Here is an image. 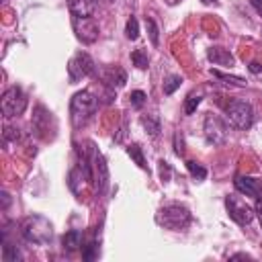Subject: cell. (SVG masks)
<instances>
[{"label":"cell","instance_id":"3","mask_svg":"<svg viewBox=\"0 0 262 262\" xmlns=\"http://www.w3.org/2000/svg\"><path fill=\"white\" fill-rule=\"evenodd\" d=\"M192 221L190 211L180 203H168L158 213V223L172 231H184Z\"/></svg>","mask_w":262,"mask_h":262},{"label":"cell","instance_id":"15","mask_svg":"<svg viewBox=\"0 0 262 262\" xmlns=\"http://www.w3.org/2000/svg\"><path fill=\"white\" fill-rule=\"evenodd\" d=\"M82 244H84V235H82L80 229L66 231L63 237H61V246H63V250H68V252H76V250H80Z\"/></svg>","mask_w":262,"mask_h":262},{"label":"cell","instance_id":"19","mask_svg":"<svg viewBox=\"0 0 262 262\" xmlns=\"http://www.w3.org/2000/svg\"><path fill=\"white\" fill-rule=\"evenodd\" d=\"M127 154L131 156V160H133L141 170H147V164H145V158H143V149H141L139 143H131V145L127 147Z\"/></svg>","mask_w":262,"mask_h":262},{"label":"cell","instance_id":"7","mask_svg":"<svg viewBox=\"0 0 262 262\" xmlns=\"http://www.w3.org/2000/svg\"><path fill=\"white\" fill-rule=\"evenodd\" d=\"M225 209H227V215H229L237 225H248V223H252V219H254V215H256V211H254L250 205H246L244 201H239L237 196H227V199H225Z\"/></svg>","mask_w":262,"mask_h":262},{"label":"cell","instance_id":"2","mask_svg":"<svg viewBox=\"0 0 262 262\" xmlns=\"http://www.w3.org/2000/svg\"><path fill=\"white\" fill-rule=\"evenodd\" d=\"M20 233L29 244H37V246H45L51 242L53 237V225L49 223V219H45L43 215H31L23 221L20 225Z\"/></svg>","mask_w":262,"mask_h":262},{"label":"cell","instance_id":"17","mask_svg":"<svg viewBox=\"0 0 262 262\" xmlns=\"http://www.w3.org/2000/svg\"><path fill=\"white\" fill-rule=\"evenodd\" d=\"M141 125H143V129H145L151 137H156V135L162 131V127H160V119L154 117V115H143V117H141Z\"/></svg>","mask_w":262,"mask_h":262},{"label":"cell","instance_id":"23","mask_svg":"<svg viewBox=\"0 0 262 262\" xmlns=\"http://www.w3.org/2000/svg\"><path fill=\"white\" fill-rule=\"evenodd\" d=\"M201 100H203V94L190 92V94L186 96V100H184V113H186V115H192V113L196 111V106L201 104Z\"/></svg>","mask_w":262,"mask_h":262},{"label":"cell","instance_id":"14","mask_svg":"<svg viewBox=\"0 0 262 262\" xmlns=\"http://www.w3.org/2000/svg\"><path fill=\"white\" fill-rule=\"evenodd\" d=\"M68 6L74 16H92L96 10L94 0H68Z\"/></svg>","mask_w":262,"mask_h":262},{"label":"cell","instance_id":"11","mask_svg":"<svg viewBox=\"0 0 262 262\" xmlns=\"http://www.w3.org/2000/svg\"><path fill=\"white\" fill-rule=\"evenodd\" d=\"M233 186L237 192L252 196V199H262V180L254 176H235Z\"/></svg>","mask_w":262,"mask_h":262},{"label":"cell","instance_id":"26","mask_svg":"<svg viewBox=\"0 0 262 262\" xmlns=\"http://www.w3.org/2000/svg\"><path fill=\"white\" fill-rule=\"evenodd\" d=\"M125 35H127V39H131V41H135V39L139 37V23H137L135 16H131V18L127 20V25H125Z\"/></svg>","mask_w":262,"mask_h":262},{"label":"cell","instance_id":"16","mask_svg":"<svg viewBox=\"0 0 262 262\" xmlns=\"http://www.w3.org/2000/svg\"><path fill=\"white\" fill-rule=\"evenodd\" d=\"M2 260L4 262H16L20 260V252L14 244H10L8 239H2Z\"/></svg>","mask_w":262,"mask_h":262},{"label":"cell","instance_id":"35","mask_svg":"<svg viewBox=\"0 0 262 262\" xmlns=\"http://www.w3.org/2000/svg\"><path fill=\"white\" fill-rule=\"evenodd\" d=\"M8 205H10V194L4 190V192H2V209H6Z\"/></svg>","mask_w":262,"mask_h":262},{"label":"cell","instance_id":"37","mask_svg":"<svg viewBox=\"0 0 262 262\" xmlns=\"http://www.w3.org/2000/svg\"><path fill=\"white\" fill-rule=\"evenodd\" d=\"M201 2H205V4H211V2H215V0H201Z\"/></svg>","mask_w":262,"mask_h":262},{"label":"cell","instance_id":"24","mask_svg":"<svg viewBox=\"0 0 262 262\" xmlns=\"http://www.w3.org/2000/svg\"><path fill=\"white\" fill-rule=\"evenodd\" d=\"M186 168H188V172H190V176H192L194 180H205V178H207V168H205V166H201V164L188 160V162H186Z\"/></svg>","mask_w":262,"mask_h":262},{"label":"cell","instance_id":"30","mask_svg":"<svg viewBox=\"0 0 262 262\" xmlns=\"http://www.w3.org/2000/svg\"><path fill=\"white\" fill-rule=\"evenodd\" d=\"M12 131H14L12 127H6V129H4V141H8V139H18V131H16V133H12Z\"/></svg>","mask_w":262,"mask_h":262},{"label":"cell","instance_id":"22","mask_svg":"<svg viewBox=\"0 0 262 262\" xmlns=\"http://www.w3.org/2000/svg\"><path fill=\"white\" fill-rule=\"evenodd\" d=\"M96 256H98V244H96V239H90V242L82 244V258H84L86 262L94 260Z\"/></svg>","mask_w":262,"mask_h":262},{"label":"cell","instance_id":"12","mask_svg":"<svg viewBox=\"0 0 262 262\" xmlns=\"http://www.w3.org/2000/svg\"><path fill=\"white\" fill-rule=\"evenodd\" d=\"M100 78H102V82L108 86V88H121V86H125V82H127V74H125V70H121L119 66H108V68H104L102 72H100Z\"/></svg>","mask_w":262,"mask_h":262},{"label":"cell","instance_id":"4","mask_svg":"<svg viewBox=\"0 0 262 262\" xmlns=\"http://www.w3.org/2000/svg\"><path fill=\"white\" fill-rule=\"evenodd\" d=\"M225 115L233 129H250L254 123V108L246 100H231L225 106Z\"/></svg>","mask_w":262,"mask_h":262},{"label":"cell","instance_id":"13","mask_svg":"<svg viewBox=\"0 0 262 262\" xmlns=\"http://www.w3.org/2000/svg\"><path fill=\"white\" fill-rule=\"evenodd\" d=\"M207 57L215 63V66H227L231 68L235 63V57L229 53V49H223V47H211L207 51Z\"/></svg>","mask_w":262,"mask_h":262},{"label":"cell","instance_id":"8","mask_svg":"<svg viewBox=\"0 0 262 262\" xmlns=\"http://www.w3.org/2000/svg\"><path fill=\"white\" fill-rule=\"evenodd\" d=\"M203 133H205V139L213 145H219L225 141L227 137V125L213 113H209L205 117V123H203Z\"/></svg>","mask_w":262,"mask_h":262},{"label":"cell","instance_id":"1","mask_svg":"<svg viewBox=\"0 0 262 262\" xmlns=\"http://www.w3.org/2000/svg\"><path fill=\"white\" fill-rule=\"evenodd\" d=\"M98 108V98L90 92V90H80L72 96V104H70V113H72V123L74 127H84L92 115Z\"/></svg>","mask_w":262,"mask_h":262},{"label":"cell","instance_id":"36","mask_svg":"<svg viewBox=\"0 0 262 262\" xmlns=\"http://www.w3.org/2000/svg\"><path fill=\"white\" fill-rule=\"evenodd\" d=\"M239 258H252V256H248V254H233V256H229V260H239Z\"/></svg>","mask_w":262,"mask_h":262},{"label":"cell","instance_id":"5","mask_svg":"<svg viewBox=\"0 0 262 262\" xmlns=\"http://www.w3.org/2000/svg\"><path fill=\"white\" fill-rule=\"evenodd\" d=\"M27 94L23 92V88L18 86H10L4 94H2V100H0V108H2V115L6 119L10 117H16L20 115L25 108H27Z\"/></svg>","mask_w":262,"mask_h":262},{"label":"cell","instance_id":"28","mask_svg":"<svg viewBox=\"0 0 262 262\" xmlns=\"http://www.w3.org/2000/svg\"><path fill=\"white\" fill-rule=\"evenodd\" d=\"M174 154L176 156H182L184 154V139H182V133L180 131L174 133Z\"/></svg>","mask_w":262,"mask_h":262},{"label":"cell","instance_id":"6","mask_svg":"<svg viewBox=\"0 0 262 262\" xmlns=\"http://www.w3.org/2000/svg\"><path fill=\"white\" fill-rule=\"evenodd\" d=\"M96 74V63L94 59L84 53V51H78L70 63H68V76H70V82H78L82 78H88V76H94Z\"/></svg>","mask_w":262,"mask_h":262},{"label":"cell","instance_id":"10","mask_svg":"<svg viewBox=\"0 0 262 262\" xmlns=\"http://www.w3.org/2000/svg\"><path fill=\"white\" fill-rule=\"evenodd\" d=\"M92 172H94V184L98 192H104L108 188V166L104 156L98 149H92Z\"/></svg>","mask_w":262,"mask_h":262},{"label":"cell","instance_id":"33","mask_svg":"<svg viewBox=\"0 0 262 262\" xmlns=\"http://www.w3.org/2000/svg\"><path fill=\"white\" fill-rule=\"evenodd\" d=\"M250 4H252V6H254V10L262 16V0H250Z\"/></svg>","mask_w":262,"mask_h":262},{"label":"cell","instance_id":"18","mask_svg":"<svg viewBox=\"0 0 262 262\" xmlns=\"http://www.w3.org/2000/svg\"><path fill=\"white\" fill-rule=\"evenodd\" d=\"M180 84H182V76H178V74H170V76L164 80L162 90H164L166 96H170V94H174V92L180 88Z\"/></svg>","mask_w":262,"mask_h":262},{"label":"cell","instance_id":"20","mask_svg":"<svg viewBox=\"0 0 262 262\" xmlns=\"http://www.w3.org/2000/svg\"><path fill=\"white\" fill-rule=\"evenodd\" d=\"M145 29H147V35H149L151 45L158 47L160 45V29H158V25H156V20L151 16H145Z\"/></svg>","mask_w":262,"mask_h":262},{"label":"cell","instance_id":"34","mask_svg":"<svg viewBox=\"0 0 262 262\" xmlns=\"http://www.w3.org/2000/svg\"><path fill=\"white\" fill-rule=\"evenodd\" d=\"M250 72H252V74H260V72H262V66H260L258 61H252V63H250Z\"/></svg>","mask_w":262,"mask_h":262},{"label":"cell","instance_id":"9","mask_svg":"<svg viewBox=\"0 0 262 262\" xmlns=\"http://www.w3.org/2000/svg\"><path fill=\"white\" fill-rule=\"evenodd\" d=\"M76 37L82 43H94L98 39V25L92 16H72Z\"/></svg>","mask_w":262,"mask_h":262},{"label":"cell","instance_id":"32","mask_svg":"<svg viewBox=\"0 0 262 262\" xmlns=\"http://www.w3.org/2000/svg\"><path fill=\"white\" fill-rule=\"evenodd\" d=\"M254 211H256V215H258V219H260V225H262V199H256Z\"/></svg>","mask_w":262,"mask_h":262},{"label":"cell","instance_id":"29","mask_svg":"<svg viewBox=\"0 0 262 262\" xmlns=\"http://www.w3.org/2000/svg\"><path fill=\"white\" fill-rule=\"evenodd\" d=\"M160 176H162V180L166 182L168 180V176H170V166H168V162H160Z\"/></svg>","mask_w":262,"mask_h":262},{"label":"cell","instance_id":"21","mask_svg":"<svg viewBox=\"0 0 262 262\" xmlns=\"http://www.w3.org/2000/svg\"><path fill=\"white\" fill-rule=\"evenodd\" d=\"M213 76H215V78H219V80H223L225 84L239 86V88H244V86L248 84L244 78H239V76H229V74H223V72H219V70H213Z\"/></svg>","mask_w":262,"mask_h":262},{"label":"cell","instance_id":"27","mask_svg":"<svg viewBox=\"0 0 262 262\" xmlns=\"http://www.w3.org/2000/svg\"><path fill=\"white\" fill-rule=\"evenodd\" d=\"M145 92L143 90H133L131 94H129V100H131V104L135 106V108H141L143 104H145Z\"/></svg>","mask_w":262,"mask_h":262},{"label":"cell","instance_id":"31","mask_svg":"<svg viewBox=\"0 0 262 262\" xmlns=\"http://www.w3.org/2000/svg\"><path fill=\"white\" fill-rule=\"evenodd\" d=\"M125 133H127V125L123 123V125H121V129H119V133H117V135L113 137V141H117V143H119V141H123V137H125Z\"/></svg>","mask_w":262,"mask_h":262},{"label":"cell","instance_id":"25","mask_svg":"<svg viewBox=\"0 0 262 262\" xmlns=\"http://www.w3.org/2000/svg\"><path fill=\"white\" fill-rule=\"evenodd\" d=\"M131 61H133V66H137L139 70H145L147 63H149V57H147V53H145L143 49H135V51L131 53Z\"/></svg>","mask_w":262,"mask_h":262}]
</instances>
